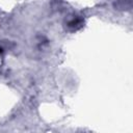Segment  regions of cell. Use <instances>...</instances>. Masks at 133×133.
I'll return each mask as SVG.
<instances>
[{
    "mask_svg": "<svg viewBox=\"0 0 133 133\" xmlns=\"http://www.w3.org/2000/svg\"><path fill=\"white\" fill-rule=\"evenodd\" d=\"M82 25V20L80 18H73L71 21H69L68 23V26L70 28H73V29H77L79 28L80 26Z\"/></svg>",
    "mask_w": 133,
    "mask_h": 133,
    "instance_id": "1",
    "label": "cell"
}]
</instances>
